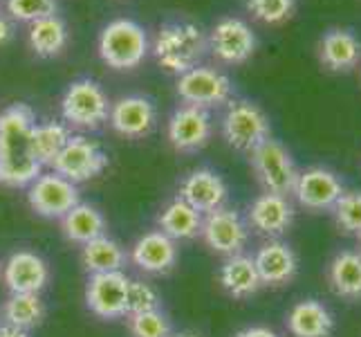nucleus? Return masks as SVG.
<instances>
[{"label":"nucleus","mask_w":361,"mask_h":337,"mask_svg":"<svg viewBox=\"0 0 361 337\" xmlns=\"http://www.w3.org/2000/svg\"><path fill=\"white\" fill-rule=\"evenodd\" d=\"M211 131H214V124H211L209 110L189 104L176 108L166 129L171 146L180 153L200 151L211 140Z\"/></svg>","instance_id":"ddd939ff"},{"label":"nucleus","mask_w":361,"mask_h":337,"mask_svg":"<svg viewBox=\"0 0 361 337\" xmlns=\"http://www.w3.org/2000/svg\"><path fill=\"white\" fill-rule=\"evenodd\" d=\"M235 337H279V335L267 326H249V329L240 331Z\"/></svg>","instance_id":"c9c22d12"},{"label":"nucleus","mask_w":361,"mask_h":337,"mask_svg":"<svg viewBox=\"0 0 361 337\" xmlns=\"http://www.w3.org/2000/svg\"><path fill=\"white\" fill-rule=\"evenodd\" d=\"M222 135L235 151L252 153L258 144L269 140V117L254 102L240 99L229 104L222 117Z\"/></svg>","instance_id":"39448f33"},{"label":"nucleus","mask_w":361,"mask_h":337,"mask_svg":"<svg viewBox=\"0 0 361 337\" xmlns=\"http://www.w3.org/2000/svg\"><path fill=\"white\" fill-rule=\"evenodd\" d=\"M256 34L240 18H222L209 34V49L225 64H245L256 52Z\"/></svg>","instance_id":"f8f14e48"},{"label":"nucleus","mask_w":361,"mask_h":337,"mask_svg":"<svg viewBox=\"0 0 361 337\" xmlns=\"http://www.w3.org/2000/svg\"><path fill=\"white\" fill-rule=\"evenodd\" d=\"M319 59L332 72H348L359 64L361 43L350 30L332 28L321 36Z\"/></svg>","instance_id":"412c9836"},{"label":"nucleus","mask_w":361,"mask_h":337,"mask_svg":"<svg viewBox=\"0 0 361 337\" xmlns=\"http://www.w3.org/2000/svg\"><path fill=\"white\" fill-rule=\"evenodd\" d=\"M30 45L34 49V54H39L43 59L61 54V52H63V47L68 45V28H66V23L61 20L56 14L32 23Z\"/></svg>","instance_id":"c85d7f7f"},{"label":"nucleus","mask_w":361,"mask_h":337,"mask_svg":"<svg viewBox=\"0 0 361 337\" xmlns=\"http://www.w3.org/2000/svg\"><path fill=\"white\" fill-rule=\"evenodd\" d=\"M61 230H63V236L70 243L85 245L99 239V236H104L108 230V223L97 207L79 203L61 218Z\"/></svg>","instance_id":"393cba45"},{"label":"nucleus","mask_w":361,"mask_h":337,"mask_svg":"<svg viewBox=\"0 0 361 337\" xmlns=\"http://www.w3.org/2000/svg\"><path fill=\"white\" fill-rule=\"evenodd\" d=\"M337 225L348 234L361 232V191H343L332 207Z\"/></svg>","instance_id":"2f4dec72"},{"label":"nucleus","mask_w":361,"mask_h":337,"mask_svg":"<svg viewBox=\"0 0 361 337\" xmlns=\"http://www.w3.org/2000/svg\"><path fill=\"white\" fill-rule=\"evenodd\" d=\"M202 241L222 256L243 254L249 241V225L235 209L220 207L202 216Z\"/></svg>","instance_id":"1a4fd4ad"},{"label":"nucleus","mask_w":361,"mask_h":337,"mask_svg":"<svg viewBox=\"0 0 361 337\" xmlns=\"http://www.w3.org/2000/svg\"><path fill=\"white\" fill-rule=\"evenodd\" d=\"M148 54V36L140 23L130 18L110 20L99 34V57L115 70H133Z\"/></svg>","instance_id":"7ed1b4c3"},{"label":"nucleus","mask_w":361,"mask_h":337,"mask_svg":"<svg viewBox=\"0 0 361 337\" xmlns=\"http://www.w3.org/2000/svg\"><path fill=\"white\" fill-rule=\"evenodd\" d=\"M231 81L216 68L197 66L178 77V95L184 104L197 108H214L229 102Z\"/></svg>","instance_id":"9d476101"},{"label":"nucleus","mask_w":361,"mask_h":337,"mask_svg":"<svg viewBox=\"0 0 361 337\" xmlns=\"http://www.w3.org/2000/svg\"><path fill=\"white\" fill-rule=\"evenodd\" d=\"M3 281L9 288V292L39 295L49 281V268L45 264V259H41L36 252L18 249L3 266Z\"/></svg>","instance_id":"a211bd4d"},{"label":"nucleus","mask_w":361,"mask_h":337,"mask_svg":"<svg viewBox=\"0 0 361 337\" xmlns=\"http://www.w3.org/2000/svg\"><path fill=\"white\" fill-rule=\"evenodd\" d=\"M209 49L207 34L191 20H169L157 30L153 54L166 72L184 74L200 66Z\"/></svg>","instance_id":"f03ea898"},{"label":"nucleus","mask_w":361,"mask_h":337,"mask_svg":"<svg viewBox=\"0 0 361 337\" xmlns=\"http://www.w3.org/2000/svg\"><path fill=\"white\" fill-rule=\"evenodd\" d=\"M359 243H361V232H359Z\"/></svg>","instance_id":"ea45409f"},{"label":"nucleus","mask_w":361,"mask_h":337,"mask_svg":"<svg viewBox=\"0 0 361 337\" xmlns=\"http://www.w3.org/2000/svg\"><path fill=\"white\" fill-rule=\"evenodd\" d=\"M70 131L66 124L61 122H43L39 124L32 131V148H34V155L36 160L41 162V167H49L52 162L56 160V155L63 151V146L70 140Z\"/></svg>","instance_id":"c756f323"},{"label":"nucleus","mask_w":361,"mask_h":337,"mask_svg":"<svg viewBox=\"0 0 361 337\" xmlns=\"http://www.w3.org/2000/svg\"><path fill=\"white\" fill-rule=\"evenodd\" d=\"M178 196L184 203H189L193 209L200 211V214H209V211L225 207L229 189H227V182L222 180L216 171L195 169L182 180Z\"/></svg>","instance_id":"f3484780"},{"label":"nucleus","mask_w":361,"mask_h":337,"mask_svg":"<svg viewBox=\"0 0 361 337\" xmlns=\"http://www.w3.org/2000/svg\"><path fill=\"white\" fill-rule=\"evenodd\" d=\"M106 167H108V153L94 140L83 135H72L68 144L63 146V151L49 165V169L74 184L97 178Z\"/></svg>","instance_id":"0eeeda50"},{"label":"nucleus","mask_w":361,"mask_h":337,"mask_svg":"<svg viewBox=\"0 0 361 337\" xmlns=\"http://www.w3.org/2000/svg\"><path fill=\"white\" fill-rule=\"evenodd\" d=\"M3 319L7 326L30 333L45 319L43 299L39 295H30V292H11L3 306Z\"/></svg>","instance_id":"cd10ccee"},{"label":"nucleus","mask_w":361,"mask_h":337,"mask_svg":"<svg viewBox=\"0 0 361 337\" xmlns=\"http://www.w3.org/2000/svg\"><path fill=\"white\" fill-rule=\"evenodd\" d=\"M108 122L115 133L130 137V140H140V137H146L155 129L157 110L148 97L128 95V97L117 99V102L110 106Z\"/></svg>","instance_id":"2eb2a0df"},{"label":"nucleus","mask_w":361,"mask_h":337,"mask_svg":"<svg viewBox=\"0 0 361 337\" xmlns=\"http://www.w3.org/2000/svg\"><path fill=\"white\" fill-rule=\"evenodd\" d=\"M288 329L294 337H330L334 331V317L317 299H305L290 310Z\"/></svg>","instance_id":"5701e85b"},{"label":"nucleus","mask_w":361,"mask_h":337,"mask_svg":"<svg viewBox=\"0 0 361 337\" xmlns=\"http://www.w3.org/2000/svg\"><path fill=\"white\" fill-rule=\"evenodd\" d=\"M0 337H30V333L14 329V326H7V324H0Z\"/></svg>","instance_id":"4c0bfd02"},{"label":"nucleus","mask_w":361,"mask_h":337,"mask_svg":"<svg viewBox=\"0 0 361 337\" xmlns=\"http://www.w3.org/2000/svg\"><path fill=\"white\" fill-rule=\"evenodd\" d=\"M159 304H161V299H159L157 290L153 288L151 283L140 281V279H130L128 281V297H126L128 315L146 313V310H157Z\"/></svg>","instance_id":"72a5a7b5"},{"label":"nucleus","mask_w":361,"mask_h":337,"mask_svg":"<svg viewBox=\"0 0 361 337\" xmlns=\"http://www.w3.org/2000/svg\"><path fill=\"white\" fill-rule=\"evenodd\" d=\"M341 194H343V182L337 178L334 171L323 167H310L305 171H298L294 196L301 207L310 211L332 209Z\"/></svg>","instance_id":"4468645a"},{"label":"nucleus","mask_w":361,"mask_h":337,"mask_svg":"<svg viewBox=\"0 0 361 337\" xmlns=\"http://www.w3.org/2000/svg\"><path fill=\"white\" fill-rule=\"evenodd\" d=\"M256 270L263 285H285L294 279L298 270L296 252L283 241H269L254 256Z\"/></svg>","instance_id":"aec40b11"},{"label":"nucleus","mask_w":361,"mask_h":337,"mask_svg":"<svg viewBox=\"0 0 361 337\" xmlns=\"http://www.w3.org/2000/svg\"><path fill=\"white\" fill-rule=\"evenodd\" d=\"M220 283L233 299H247L263 288L256 264L247 254H233L220 268Z\"/></svg>","instance_id":"b1692460"},{"label":"nucleus","mask_w":361,"mask_h":337,"mask_svg":"<svg viewBox=\"0 0 361 337\" xmlns=\"http://www.w3.org/2000/svg\"><path fill=\"white\" fill-rule=\"evenodd\" d=\"M294 223V207L288 196L279 194H260L247 209V225L254 227L258 234L276 239L285 234Z\"/></svg>","instance_id":"dca6fc26"},{"label":"nucleus","mask_w":361,"mask_h":337,"mask_svg":"<svg viewBox=\"0 0 361 337\" xmlns=\"http://www.w3.org/2000/svg\"><path fill=\"white\" fill-rule=\"evenodd\" d=\"M126 261H128L126 249L106 234L90 243H85L81 249V264L90 274L121 272L123 266H126Z\"/></svg>","instance_id":"bb28decb"},{"label":"nucleus","mask_w":361,"mask_h":337,"mask_svg":"<svg viewBox=\"0 0 361 337\" xmlns=\"http://www.w3.org/2000/svg\"><path fill=\"white\" fill-rule=\"evenodd\" d=\"M128 277L123 272H102L90 274L85 285V304L97 317L119 319L126 317V297H128Z\"/></svg>","instance_id":"9b49d317"},{"label":"nucleus","mask_w":361,"mask_h":337,"mask_svg":"<svg viewBox=\"0 0 361 337\" xmlns=\"http://www.w3.org/2000/svg\"><path fill=\"white\" fill-rule=\"evenodd\" d=\"M169 337H202L200 333H193V331H180V333H171Z\"/></svg>","instance_id":"58836bf2"},{"label":"nucleus","mask_w":361,"mask_h":337,"mask_svg":"<svg viewBox=\"0 0 361 337\" xmlns=\"http://www.w3.org/2000/svg\"><path fill=\"white\" fill-rule=\"evenodd\" d=\"M110 99L106 90L92 79H77L68 85L61 99V115L66 124L77 129H99L108 122Z\"/></svg>","instance_id":"20e7f679"},{"label":"nucleus","mask_w":361,"mask_h":337,"mask_svg":"<svg viewBox=\"0 0 361 337\" xmlns=\"http://www.w3.org/2000/svg\"><path fill=\"white\" fill-rule=\"evenodd\" d=\"M27 203L30 207L43 218H63L72 207H77L79 201V187L59 176L56 171L41 173L27 187Z\"/></svg>","instance_id":"6e6552de"},{"label":"nucleus","mask_w":361,"mask_h":337,"mask_svg":"<svg viewBox=\"0 0 361 337\" xmlns=\"http://www.w3.org/2000/svg\"><path fill=\"white\" fill-rule=\"evenodd\" d=\"M7 11L16 20L36 23L41 18L54 16L56 0H7Z\"/></svg>","instance_id":"f704fd0d"},{"label":"nucleus","mask_w":361,"mask_h":337,"mask_svg":"<svg viewBox=\"0 0 361 337\" xmlns=\"http://www.w3.org/2000/svg\"><path fill=\"white\" fill-rule=\"evenodd\" d=\"M130 261L146 274H166L178 264V241L169 239L159 230L146 232L135 241Z\"/></svg>","instance_id":"6ab92c4d"},{"label":"nucleus","mask_w":361,"mask_h":337,"mask_svg":"<svg viewBox=\"0 0 361 337\" xmlns=\"http://www.w3.org/2000/svg\"><path fill=\"white\" fill-rule=\"evenodd\" d=\"M247 9L252 11L254 18L276 25L292 18L296 9V0H247Z\"/></svg>","instance_id":"473e14b6"},{"label":"nucleus","mask_w":361,"mask_h":337,"mask_svg":"<svg viewBox=\"0 0 361 337\" xmlns=\"http://www.w3.org/2000/svg\"><path fill=\"white\" fill-rule=\"evenodd\" d=\"M128 329L133 337H169L171 321L161 310H146V313L128 315Z\"/></svg>","instance_id":"7c9ffc66"},{"label":"nucleus","mask_w":361,"mask_h":337,"mask_svg":"<svg viewBox=\"0 0 361 337\" xmlns=\"http://www.w3.org/2000/svg\"><path fill=\"white\" fill-rule=\"evenodd\" d=\"M252 167L258 182L265 187V191L290 196L298 180V169L290 151L276 140H265L252 151Z\"/></svg>","instance_id":"423d86ee"},{"label":"nucleus","mask_w":361,"mask_h":337,"mask_svg":"<svg viewBox=\"0 0 361 337\" xmlns=\"http://www.w3.org/2000/svg\"><path fill=\"white\" fill-rule=\"evenodd\" d=\"M157 227L161 234H166L173 241H189L200 236L202 230V214L193 209L189 203H184L180 196L159 211Z\"/></svg>","instance_id":"4be33fe9"},{"label":"nucleus","mask_w":361,"mask_h":337,"mask_svg":"<svg viewBox=\"0 0 361 337\" xmlns=\"http://www.w3.org/2000/svg\"><path fill=\"white\" fill-rule=\"evenodd\" d=\"M328 281L334 295L343 299H361V252L343 249L330 261Z\"/></svg>","instance_id":"a878e982"},{"label":"nucleus","mask_w":361,"mask_h":337,"mask_svg":"<svg viewBox=\"0 0 361 337\" xmlns=\"http://www.w3.org/2000/svg\"><path fill=\"white\" fill-rule=\"evenodd\" d=\"M36 112L32 106L16 102L0 110V184L20 189L30 187L43 173L32 148Z\"/></svg>","instance_id":"f257e3e1"},{"label":"nucleus","mask_w":361,"mask_h":337,"mask_svg":"<svg viewBox=\"0 0 361 337\" xmlns=\"http://www.w3.org/2000/svg\"><path fill=\"white\" fill-rule=\"evenodd\" d=\"M11 36H14V28H11V23L5 16H0V45L7 43Z\"/></svg>","instance_id":"e433bc0d"}]
</instances>
